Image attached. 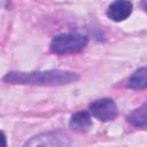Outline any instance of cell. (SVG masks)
I'll return each mask as SVG.
<instances>
[{
  "label": "cell",
  "mask_w": 147,
  "mask_h": 147,
  "mask_svg": "<svg viewBox=\"0 0 147 147\" xmlns=\"http://www.w3.org/2000/svg\"><path fill=\"white\" fill-rule=\"evenodd\" d=\"M79 79V76L71 71L64 70H47V71H31V72H8L2 80L8 84L22 85H38V86H60L74 83Z\"/></svg>",
  "instance_id": "6da1fadb"
},
{
  "label": "cell",
  "mask_w": 147,
  "mask_h": 147,
  "mask_svg": "<svg viewBox=\"0 0 147 147\" xmlns=\"http://www.w3.org/2000/svg\"><path fill=\"white\" fill-rule=\"evenodd\" d=\"M88 39L80 33H62L51 42V51L55 54H71L80 52L86 47Z\"/></svg>",
  "instance_id": "7a4b0ae2"
},
{
  "label": "cell",
  "mask_w": 147,
  "mask_h": 147,
  "mask_svg": "<svg viewBox=\"0 0 147 147\" xmlns=\"http://www.w3.org/2000/svg\"><path fill=\"white\" fill-rule=\"evenodd\" d=\"M90 111L95 118L102 122L113 121L116 118L118 114L117 106L111 99H108V98L99 99L92 102L90 105Z\"/></svg>",
  "instance_id": "3957f363"
},
{
  "label": "cell",
  "mask_w": 147,
  "mask_h": 147,
  "mask_svg": "<svg viewBox=\"0 0 147 147\" xmlns=\"http://www.w3.org/2000/svg\"><path fill=\"white\" fill-rule=\"evenodd\" d=\"M70 144V139L65 133L55 131L38 134L26 141L24 146H69Z\"/></svg>",
  "instance_id": "277c9868"
},
{
  "label": "cell",
  "mask_w": 147,
  "mask_h": 147,
  "mask_svg": "<svg viewBox=\"0 0 147 147\" xmlns=\"http://www.w3.org/2000/svg\"><path fill=\"white\" fill-rule=\"evenodd\" d=\"M132 13V3L129 0H115L108 7L107 15L115 22L126 20Z\"/></svg>",
  "instance_id": "5b68a950"
},
{
  "label": "cell",
  "mask_w": 147,
  "mask_h": 147,
  "mask_svg": "<svg viewBox=\"0 0 147 147\" xmlns=\"http://www.w3.org/2000/svg\"><path fill=\"white\" fill-rule=\"evenodd\" d=\"M70 127L76 132H86L92 126V119L87 111H78L75 113L69 122Z\"/></svg>",
  "instance_id": "8992f818"
},
{
  "label": "cell",
  "mask_w": 147,
  "mask_h": 147,
  "mask_svg": "<svg viewBox=\"0 0 147 147\" xmlns=\"http://www.w3.org/2000/svg\"><path fill=\"white\" fill-rule=\"evenodd\" d=\"M126 119L133 126H147V101L139 108L134 109L130 115H127Z\"/></svg>",
  "instance_id": "52a82bcc"
},
{
  "label": "cell",
  "mask_w": 147,
  "mask_h": 147,
  "mask_svg": "<svg viewBox=\"0 0 147 147\" xmlns=\"http://www.w3.org/2000/svg\"><path fill=\"white\" fill-rule=\"evenodd\" d=\"M129 87L132 90L147 88V67L139 68L131 75L129 79Z\"/></svg>",
  "instance_id": "ba28073f"
},
{
  "label": "cell",
  "mask_w": 147,
  "mask_h": 147,
  "mask_svg": "<svg viewBox=\"0 0 147 147\" xmlns=\"http://www.w3.org/2000/svg\"><path fill=\"white\" fill-rule=\"evenodd\" d=\"M140 6H141V8L147 13V0H141V2H140Z\"/></svg>",
  "instance_id": "9c48e42d"
}]
</instances>
